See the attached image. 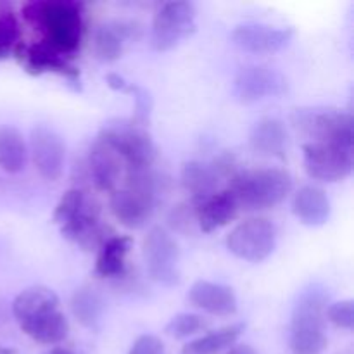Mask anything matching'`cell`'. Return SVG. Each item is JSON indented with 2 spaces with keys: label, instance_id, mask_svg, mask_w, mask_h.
<instances>
[{
  "label": "cell",
  "instance_id": "6da1fadb",
  "mask_svg": "<svg viewBox=\"0 0 354 354\" xmlns=\"http://www.w3.org/2000/svg\"><path fill=\"white\" fill-rule=\"evenodd\" d=\"M24 19L44 33V44L62 55L75 54L82 44L83 21L75 2L44 0L23 7Z\"/></svg>",
  "mask_w": 354,
  "mask_h": 354
},
{
  "label": "cell",
  "instance_id": "7a4b0ae2",
  "mask_svg": "<svg viewBox=\"0 0 354 354\" xmlns=\"http://www.w3.org/2000/svg\"><path fill=\"white\" fill-rule=\"evenodd\" d=\"M159 199V178L152 168L127 169L123 185L111 194L114 218L127 228H142L154 214Z\"/></svg>",
  "mask_w": 354,
  "mask_h": 354
},
{
  "label": "cell",
  "instance_id": "3957f363",
  "mask_svg": "<svg viewBox=\"0 0 354 354\" xmlns=\"http://www.w3.org/2000/svg\"><path fill=\"white\" fill-rule=\"evenodd\" d=\"M327 304L328 294L320 286L308 287L297 297L290 318L289 334L292 354H322L327 349Z\"/></svg>",
  "mask_w": 354,
  "mask_h": 354
},
{
  "label": "cell",
  "instance_id": "277c9868",
  "mask_svg": "<svg viewBox=\"0 0 354 354\" xmlns=\"http://www.w3.org/2000/svg\"><path fill=\"white\" fill-rule=\"evenodd\" d=\"M230 190L239 207L263 211L279 206L292 190V176L280 168H259L237 171L230 180Z\"/></svg>",
  "mask_w": 354,
  "mask_h": 354
},
{
  "label": "cell",
  "instance_id": "5b68a950",
  "mask_svg": "<svg viewBox=\"0 0 354 354\" xmlns=\"http://www.w3.org/2000/svg\"><path fill=\"white\" fill-rule=\"evenodd\" d=\"M100 140L118 152L127 169L152 168L156 154V145L151 135L142 124L131 121H109L104 124L99 133Z\"/></svg>",
  "mask_w": 354,
  "mask_h": 354
},
{
  "label": "cell",
  "instance_id": "8992f818",
  "mask_svg": "<svg viewBox=\"0 0 354 354\" xmlns=\"http://www.w3.org/2000/svg\"><path fill=\"white\" fill-rule=\"evenodd\" d=\"M297 130L322 144L353 149L354 123L351 114L339 109H297L292 114Z\"/></svg>",
  "mask_w": 354,
  "mask_h": 354
},
{
  "label": "cell",
  "instance_id": "52a82bcc",
  "mask_svg": "<svg viewBox=\"0 0 354 354\" xmlns=\"http://www.w3.org/2000/svg\"><path fill=\"white\" fill-rule=\"evenodd\" d=\"M196 7L190 2L175 0L161 6L152 21V47L158 52L175 48L196 31Z\"/></svg>",
  "mask_w": 354,
  "mask_h": 354
},
{
  "label": "cell",
  "instance_id": "ba28073f",
  "mask_svg": "<svg viewBox=\"0 0 354 354\" xmlns=\"http://www.w3.org/2000/svg\"><path fill=\"white\" fill-rule=\"evenodd\" d=\"M277 245V228L266 218H251L239 223L227 237V248L235 258L261 263L272 256Z\"/></svg>",
  "mask_w": 354,
  "mask_h": 354
},
{
  "label": "cell",
  "instance_id": "9c48e42d",
  "mask_svg": "<svg viewBox=\"0 0 354 354\" xmlns=\"http://www.w3.org/2000/svg\"><path fill=\"white\" fill-rule=\"evenodd\" d=\"M144 261L149 277L165 287L180 282V249L175 239L162 227L149 230L144 239Z\"/></svg>",
  "mask_w": 354,
  "mask_h": 354
},
{
  "label": "cell",
  "instance_id": "30bf717a",
  "mask_svg": "<svg viewBox=\"0 0 354 354\" xmlns=\"http://www.w3.org/2000/svg\"><path fill=\"white\" fill-rule=\"evenodd\" d=\"M304 169L320 182H341L353 171V149L334 144L310 142L303 145Z\"/></svg>",
  "mask_w": 354,
  "mask_h": 354
},
{
  "label": "cell",
  "instance_id": "8fae6325",
  "mask_svg": "<svg viewBox=\"0 0 354 354\" xmlns=\"http://www.w3.org/2000/svg\"><path fill=\"white\" fill-rule=\"evenodd\" d=\"M287 78L268 66H245L234 80V95L242 104H252L287 92Z\"/></svg>",
  "mask_w": 354,
  "mask_h": 354
},
{
  "label": "cell",
  "instance_id": "7c38bea8",
  "mask_svg": "<svg viewBox=\"0 0 354 354\" xmlns=\"http://www.w3.org/2000/svg\"><path fill=\"white\" fill-rule=\"evenodd\" d=\"M61 234L62 237L86 251L100 248L109 239V228L100 223L99 201L86 194L80 209L73 214L68 223L61 227Z\"/></svg>",
  "mask_w": 354,
  "mask_h": 354
},
{
  "label": "cell",
  "instance_id": "4fadbf2b",
  "mask_svg": "<svg viewBox=\"0 0 354 354\" xmlns=\"http://www.w3.org/2000/svg\"><path fill=\"white\" fill-rule=\"evenodd\" d=\"M30 152L41 178L50 182L61 178L66 162V145L57 131L45 124H37L31 130Z\"/></svg>",
  "mask_w": 354,
  "mask_h": 354
},
{
  "label": "cell",
  "instance_id": "5bb4252c",
  "mask_svg": "<svg viewBox=\"0 0 354 354\" xmlns=\"http://www.w3.org/2000/svg\"><path fill=\"white\" fill-rule=\"evenodd\" d=\"M21 62L31 75H44V73H55L59 76H64L69 83L80 86V71L76 66L68 61V57L59 54L52 47H48L44 41H38L33 45H17L16 50Z\"/></svg>",
  "mask_w": 354,
  "mask_h": 354
},
{
  "label": "cell",
  "instance_id": "9a60e30c",
  "mask_svg": "<svg viewBox=\"0 0 354 354\" xmlns=\"http://www.w3.org/2000/svg\"><path fill=\"white\" fill-rule=\"evenodd\" d=\"M292 28H273L265 24H241L232 31V41L252 54H273L290 44Z\"/></svg>",
  "mask_w": 354,
  "mask_h": 354
},
{
  "label": "cell",
  "instance_id": "2e32d148",
  "mask_svg": "<svg viewBox=\"0 0 354 354\" xmlns=\"http://www.w3.org/2000/svg\"><path fill=\"white\" fill-rule=\"evenodd\" d=\"M123 159L118 156V152L97 137L88 154L90 178L97 189L104 192H113L114 189H118V183L121 182L123 175Z\"/></svg>",
  "mask_w": 354,
  "mask_h": 354
},
{
  "label": "cell",
  "instance_id": "e0dca14e",
  "mask_svg": "<svg viewBox=\"0 0 354 354\" xmlns=\"http://www.w3.org/2000/svg\"><path fill=\"white\" fill-rule=\"evenodd\" d=\"M59 310V297L57 294L47 287H30L24 289L12 301V315L19 327L40 320L47 315L54 313Z\"/></svg>",
  "mask_w": 354,
  "mask_h": 354
},
{
  "label": "cell",
  "instance_id": "ac0fdd59",
  "mask_svg": "<svg viewBox=\"0 0 354 354\" xmlns=\"http://www.w3.org/2000/svg\"><path fill=\"white\" fill-rule=\"evenodd\" d=\"M239 204L230 190H218L211 197L204 199L203 203L194 204L196 211V221L204 234L218 230L235 220L239 214Z\"/></svg>",
  "mask_w": 354,
  "mask_h": 354
},
{
  "label": "cell",
  "instance_id": "d6986e66",
  "mask_svg": "<svg viewBox=\"0 0 354 354\" xmlns=\"http://www.w3.org/2000/svg\"><path fill=\"white\" fill-rule=\"evenodd\" d=\"M189 301L199 310L216 317H230L237 311V296L234 289L223 283L199 280L190 287Z\"/></svg>",
  "mask_w": 354,
  "mask_h": 354
},
{
  "label": "cell",
  "instance_id": "ffe728a7",
  "mask_svg": "<svg viewBox=\"0 0 354 354\" xmlns=\"http://www.w3.org/2000/svg\"><path fill=\"white\" fill-rule=\"evenodd\" d=\"M251 147L256 154L283 159L287 154V130L275 118L259 120L251 130Z\"/></svg>",
  "mask_w": 354,
  "mask_h": 354
},
{
  "label": "cell",
  "instance_id": "44dd1931",
  "mask_svg": "<svg viewBox=\"0 0 354 354\" xmlns=\"http://www.w3.org/2000/svg\"><path fill=\"white\" fill-rule=\"evenodd\" d=\"M292 213L303 225L322 227L330 216V201L318 187H301L292 199Z\"/></svg>",
  "mask_w": 354,
  "mask_h": 354
},
{
  "label": "cell",
  "instance_id": "7402d4cb",
  "mask_svg": "<svg viewBox=\"0 0 354 354\" xmlns=\"http://www.w3.org/2000/svg\"><path fill=\"white\" fill-rule=\"evenodd\" d=\"M221 175L214 165L189 161L182 168V185L192 196V203L199 204L218 192Z\"/></svg>",
  "mask_w": 354,
  "mask_h": 354
},
{
  "label": "cell",
  "instance_id": "603a6c76",
  "mask_svg": "<svg viewBox=\"0 0 354 354\" xmlns=\"http://www.w3.org/2000/svg\"><path fill=\"white\" fill-rule=\"evenodd\" d=\"M131 249V239L127 235H111L99 248L95 261V275L102 279H116L127 270V256Z\"/></svg>",
  "mask_w": 354,
  "mask_h": 354
},
{
  "label": "cell",
  "instance_id": "cb8c5ba5",
  "mask_svg": "<svg viewBox=\"0 0 354 354\" xmlns=\"http://www.w3.org/2000/svg\"><path fill=\"white\" fill-rule=\"evenodd\" d=\"M28 145L23 133L16 127H0V168L6 173L16 175L26 168Z\"/></svg>",
  "mask_w": 354,
  "mask_h": 354
},
{
  "label": "cell",
  "instance_id": "d4e9b609",
  "mask_svg": "<svg viewBox=\"0 0 354 354\" xmlns=\"http://www.w3.org/2000/svg\"><path fill=\"white\" fill-rule=\"evenodd\" d=\"M244 332V325L235 324L220 330L209 332V334L197 337L194 341L187 342L182 348L180 354H221L223 351L234 348L237 339Z\"/></svg>",
  "mask_w": 354,
  "mask_h": 354
},
{
  "label": "cell",
  "instance_id": "484cf974",
  "mask_svg": "<svg viewBox=\"0 0 354 354\" xmlns=\"http://www.w3.org/2000/svg\"><path fill=\"white\" fill-rule=\"evenodd\" d=\"M131 35H133V28L123 23L99 26V30L95 31V38H93L97 57L104 62L116 61L123 54L124 40L130 38Z\"/></svg>",
  "mask_w": 354,
  "mask_h": 354
},
{
  "label": "cell",
  "instance_id": "4316f807",
  "mask_svg": "<svg viewBox=\"0 0 354 354\" xmlns=\"http://www.w3.org/2000/svg\"><path fill=\"white\" fill-rule=\"evenodd\" d=\"M104 303L102 296L90 287H82L71 297V311L76 320L86 328H97L102 322Z\"/></svg>",
  "mask_w": 354,
  "mask_h": 354
},
{
  "label": "cell",
  "instance_id": "83f0119b",
  "mask_svg": "<svg viewBox=\"0 0 354 354\" xmlns=\"http://www.w3.org/2000/svg\"><path fill=\"white\" fill-rule=\"evenodd\" d=\"M207 327V322L203 317L194 313H180L175 315L171 320L166 324L165 332L169 337L175 339H185L190 335L197 334V332H203Z\"/></svg>",
  "mask_w": 354,
  "mask_h": 354
},
{
  "label": "cell",
  "instance_id": "f1b7e54d",
  "mask_svg": "<svg viewBox=\"0 0 354 354\" xmlns=\"http://www.w3.org/2000/svg\"><path fill=\"white\" fill-rule=\"evenodd\" d=\"M21 30L16 16L12 12L0 14V59L12 54L21 44Z\"/></svg>",
  "mask_w": 354,
  "mask_h": 354
},
{
  "label": "cell",
  "instance_id": "f546056e",
  "mask_svg": "<svg viewBox=\"0 0 354 354\" xmlns=\"http://www.w3.org/2000/svg\"><path fill=\"white\" fill-rule=\"evenodd\" d=\"M86 192L82 189H69L64 196L61 197V201L55 206L54 214H52V221L59 227H62L64 223H68L73 218V214L80 209L83 199H85Z\"/></svg>",
  "mask_w": 354,
  "mask_h": 354
},
{
  "label": "cell",
  "instance_id": "4dcf8cb0",
  "mask_svg": "<svg viewBox=\"0 0 354 354\" xmlns=\"http://www.w3.org/2000/svg\"><path fill=\"white\" fill-rule=\"evenodd\" d=\"M325 318L339 328H346L351 330L354 327V304L351 299L348 301H339V303L330 304L327 306L325 311Z\"/></svg>",
  "mask_w": 354,
  "mask_h": 354
},
{
  "label": "cell",
  "instance_id": "1f68e13d",
  "mask_svg": "<svg viewBox=\"0 0 354 354\" xmlns=\"http://www.w3.org/2000/svg\"><path fill=\"white\" fill-rule=\"evenodd\" d=\"M128 354H165V344L156 335L145 334L133 342Z\"/></svg>",
  "mask_w": 354,
  "mask_h": 354
},
{
  "label": "cell",
  "instance_id": "d6a6232c",
  "mask_svg": "<svg viewBox=\"0 0 354 354\" xmlns=\"http://www.w3.org/2000/svg\"><path fill=\"white\" fill-rule=\"evenodd\" d=\"M106 82L111 88L118 90V92H123V93H133L135 86H137V85H133V83L127 82L123 76L116 75V73H111V75H107Z\"/></svg>",
  "mask_w": 354,
  "mask_h": 354
},
{
  "label": "cell",
  "instance_id": "836d02e7",
  "mask_svg": "<svg viewBox=\"0 0 354 354\" xmlns=\"http://www.w3.org/2000/svg\"><path fill=\"white\" fill-rule=\"evenodd\" d=\"M227 354H252V351L248 346H241V348H232Z\"/></svg>",
  "mask_w": 354,
  "mask_h": 354
},
{
  "label": "cell",
  "instance_id": "e575fe53",
  "mask_svg": "<svg viewBox=\"0 0 354 354\" xmlns=\"http://www.w3.org/2000/svg\"><path fill=\"white\" fill-rule=\"evenodd\" d=\"M47 354H76V353L69 351V349H64V348H54V349H50Z\"/></svg>",
  "mask_w": 354,
  "mask_h": 354
},
{
  "label": "cell",
  "instance_id": "d590c367",
  "mask_svg": "<svg viewBox=\"0 0 354 354\" xmlns=\"http://www.w3.org/2000/svg\"><path fill=\"white\" fill-rule=\"evenodd\" d=\"M0 354H16L12 349H6V348H0Z\"/></svg>",
  "mask_w": 354,
  "mask_h": 354
}]
</instances>
